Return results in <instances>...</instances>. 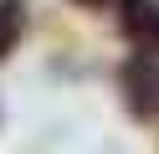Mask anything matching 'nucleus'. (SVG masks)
Listing matches in <instances>:
<instances>
[{"label": "nucleus", "mask_w": 159, "mask_h": 154, "mask_svg": "<svg viewBox=\"0 0 159 154\" xmlns=\"http://www.w3.org/2000/svg\"><path fill=\"white\" fill-rule=\"evenodd\" d=\"M118 82H123V103H128L134 118H154L159 113V62H154V51H134L123 62V72H118Z\"/></svg>", "instance_id": "nucleus-1"}, {"label": "nucleus", "mask_w": 159, "mask_h": 154, "mask_svg": "<svg viewBox=\"0 0 159 154\" xmlns=\"http://www.w3.org/2000/svg\"><path fill=\"white\" fill-rule=\"evenodd\" d=\"M118 31L134 41V51L159 57V0H118Z\"/></svg>", "instance_id": "nucleus-2"}, {"label": "nucleus", "mask_w": 159, "mask_h": 154, "mask_svg": "<svg viewBox=\"0 0 159 154\" xmlns=\"http://www.w3.org/2000/svg\"><path fill=\"white\" fill-rule=\"evenodd\" d=\"M21 31H26V0H0V62L16 51Z\"/></svg>", "instance_id": "nucleus-3"}, {"label": "nucleus", "mask_w": 159, "mask_h": 154, "mask_svg": "<svg viewBox=\"0 0 159 154\" xmlns=\"http://www.w3.org/2000/svg\"><path fill=\"white\" fill-rule=\"evenodd\" d=\"M72 5H103V0H72Z\"/></svg>", "instance_id": "nucleus-4"}]
</instances>
